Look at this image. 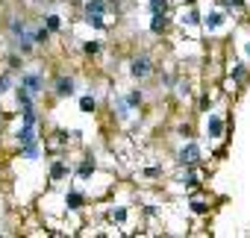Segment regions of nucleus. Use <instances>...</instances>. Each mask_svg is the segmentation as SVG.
Returning a JSON list of instances; mask_svg holds the SVG:
<instances>
[{"mask_svg":"<svg viewBox=\"0 0 250 238\" xmlns=\"http://www.w3.org/2000/svg\"><path fill=\"white\" fill-rule=\"evenodd\" d=\"M83 12H85V21H88L94 30H106V24H103V15H106V0H85Z\"/></svg>","mask_w":250,"mask_h":238,"instance_id":"1","label":"nucleus"},{"mask_svg":"<svg viewBox=\"0 0 250 238\" xmlns=\"http://www.w3.org/2000/svg\"><path fill=\"white\" fill-rule=\"evenodd\" d=\"M18 85H24L33 97H36V94H42V91H44V71H21Z\"/></svg>","mask_w":250,"mask_h":238,"instance_id":"2","label":"nucleus"},{"mask_svg":"<svg viewBox=\"0 0 250 238\" xmlns=\"http://www.w3.org/2000/svg\"><path fill=\"white\" fill-rule=\"evenodd\" d=\"M177 162H180L183 168H194V165L200 162V147H197L194 141L183 144V147H180V153H177Z\"/></svg>","mask_w":250,"mask_h":238,"instance_id":"3","label":"nucleus"},{"mask_svg":"<svg viewBox=\"0 0 250 238\" xmlns=\"http://www.w3.org/2000/svg\"><path fill=\"white\" fill-rule=\"evenodd\" d=\"M150 71H153L150 56H136V59H133V65H130V74H133L136 79H147V77H150Z\"/></svg>","mask_w":250,"mask_h":238,"instance_id":"4","label":"nucleus"},{"mask_svg":"<svg viewBox=\"0 0 250 238\" xmlns=\"http://www.w3.org/2000/svg\"><path fill=\"white\" fill-rule=\"evenodd\" d=\"M224 130H227L224 118H221L218 112H209V118H206V133H209V139H221Z\"/></svg>","mask_w":250,"mask_h":238,"instance_id":"5","label":"nucleus"},{"mask_svg":"<svg viewBox=\"0 0 250 238\" xmlns=\"http://www.w3.org/2000/svg\"><path fill=\"white\" fill-rule=\"evenodd\" d=\"M74 91H77V82H74L71 77H59V79L53 82V94H56V97H71Z\"/></svg>","mask_w":250,"mask_h":238,"instance_id":"6","label":"nucleus"},{"mask_svg":"<svg viewBox=\"0 0 250 238\" xmlns=\"http://www.w3.org/2000/svg\"><path fill=\"white\" fill-rule=\"evenodd\" d=\"M94 168H97V162H94V156L88 153V156H83V162L77 165V177H80V179H88V177L94 174Z\"/></svg>","mask_w":250,"mask_h":238,"instance_id":"7","label":"nucleus"},{"mask_svg":"<svg viewBox=\"0 0 250 238\" xmlns=\"http://www.w3.org/2000/svg\"><path fill=\"white\" fill-rule=\"evenodd\" d=\"M168 24H171V21H168V15H165V12H153V18H150V33H153V36H159V33H165V30H168Z\"/></svg>","mask_w":250,"mask_h":238,"instance_id":"8","label":"nucleus"},{"mask_svg":"<svg viewBox=\"0 0 250 238\" xmlns=\"http://www.w3.org/2000/svg\"><path fill=\"white\" fill-rule=\"evenodd\" d=\"M112 106H115V115H118V121H130V112H133V109H130V103L124 100L121 94L112 100Z\"/></svg>","mask_w":250,"mask_h":238,"instance_id":"9","label":"nucleus"},{"mask_svg":"<svg viewBox=\"0 0 250 238\" xmlns=\"http://www.w3.org/2000/svg\"><path fill=\"white\" fill-rule=\"evenodd\" d=\"M21 156H24V159H30V162H36V159L42 156V144H39V139H36V141L21 144Z\"/></svg>","mask_w":250,"mask_h":238,"instance_id":"10","label":"nucleus"},{"mask_svg":"<svg viewBox=\"0 0 250 238\" xmlns=\"http://www.w3.org/2000/svg\"><path fill=\"white\" fill-rule=\"evenodd\" d=\"M203 27H206L209 33L221 30V27H224V12H209V15L203 18Z\"/></svg>","mask_w":250,"mask_h":238,"instance_id":"11","label":"nucleus"},{"mask_svg":"<svg viewBox=\"0 0 250 238\" xmlns=\"http://www.w3.org/2000/svg\"><path fill=\"white\" fill-rule=\"evenodd\" d=\"M71 174V168H68V162H62V159H56L53 165H50V179L53 182H59L62 177H68Z\"/></svg>","mask_w":250,"mask_h":238,"instance_id":"12","label":"nucleus"},{"mask_svg":"<svg viewBox=\"0 0 250 238\" xmlns=\"http://www.w3.org/2000/svg\"><path fill=\"white\" fill-rule=\"evenodd\" d=\"M83 203H85V197H83L80 191H74V188H71V191L65 194V206H68L71 212H77V209H83Z\"/></svg>","mask_w":250,"mask_h":238,"instance_id":"13","label":"nucleus"},{"mask_svg":"<svg viewBox=\"0 0 250 238\" xmlns=\"http://www.w3.org/2000/svg\"><path fill=\"white\" fill-rule=\"evenodd\" d=\"M30 39H33V44H47L50 41V30L47 27H36V30H30Z\"/></svg>","mask_w":250,"mask_h":238,"instance_id":"14","label":"nucleus"},{"mask_svg":"<svg viewBox=\"0 0 250 238\" xmlns=\"http://www.w3.org/2000/svg\"><path fill=\"white\" fill-rule=\"evenodd\" d=\"M15 139H18L21 144H27V141H36L39 136H36V127H27V124H21V130L15 133Z\"/></svg>","mask_w":250,"mask_h":238,"instance_id":"15","label":"nucleus"},{"mask_svg":"<svg viewBox=\"0 0 250 238\" xmlns=\"http://www.w3.org/2000/svg\"><path fill=\"white\" fill-rule=\"evenodd\" d=\"M15 100H18V106H21V109L33 106V94H30V91H27L24 85H18V88H15Z\"/></svg>","mask_w":250,"mask_h":238,"instance_id":"16","label":"nucleus"},{"mask_svg":"<svg viewBox=\"0 0 250 238\" xmlns=\"http://www.w3.org/2000/svg\"><path fill=\"white\" fill-rule=\"evenodd\" d=\"M21 118H24V124H27V127H39V112H36L33 106L21 109Z\"/></svg>","mask_w":250,"mask_h":238,"instance_id":"17","label":"nucleus"},{"mask_svg":"<svg viewBox=\"0 0 250 238\" xmlns=\"http://www.w3.org/2000/svg\"><path fill=\"white\" fill-rule=\"evenodd\" d=\"M44 27H47L50 33H59V30H62V18H59L56 12H50V15H44Z\"/></svg>","mask_w":250,"mask_h":238,"instance_id":"18","label":"nucleus"},{"mask_svg":"<svg viewBox=\"0 0 250 238\" xmlns=\"http://www.w3.org/2000/svg\"><path fill=\"white\" fill-rule=\"evenodd\" d=\"M6 27H9V33H12V39H15V36H21V33H27V24H24L21 18H9V21H6Z\"/></svg>","mask_w":250,"mask_h":238,"instance_id":"19","label":"nucleus"},{"mask_svg":"<svg viewBox=\"0 0 250 238\" xmlns=\"http://www.w3.org/2000/svg\"><path fill=\"white\" fill-rule=\"evenodd\" d=\"M124 100L130 103V109H139V106H142V100H145V94H142V88H133V91H130L127 97H124Z\"/></svg>","mask_w":250,"mask_h":238,"instance_id":"20","label":"nucleus"},{"mask_svg":"<svg viewBox=\"0 0 250 238\" xmlns=\"http://www.w3.org/2000/svg\"><path fill=\"white\" fill-rule=\"evenodd\" d=\"M80 109H83V112H88V115H91V112H94V109H97V100H94V97H91V94H83V97H80Z\"/></svg>","mask_w":250,"mask_h":238,"instance_id":"21","label":"nucleus"},{"mask_svg":"<svg viewBox=\"0 0 250 238\" xmlns=\"http://www.w3.org/2000/svg\"><path fill=\"white\" fill-rule=\"evenodd\" d=\"M12 88V71H6V74H0V97H3L6 91Z\"/></svg>","mask_w":250,"mask_h":238,"instance_id":"22","label":"nucleus"},{"mask_svg":"<svg viewBox=\"0 0 250 238\" xmlns=\"http://www.w3.org/2000/svg\"><path fill=\"white\" fill-rule=\"evenodd\" d=\"M147 9H150V15L153 12H168V0H147Z\"/></svg>","mask_w":250,"mask_h":238,"instance_id":"23","label":"nucleus"},{"mask_svg":"<svg viewBox=\"0 0 250 238\" xmlns=\"http://www.w3.org/2000/svg\"><path fill=\"white\" fill-rule=\"evenodd\" d=\"M180 21H183V24H188V27H194V24H200V12H197V9H191V12H186Z\"/></svg>","mask_w":250,"mask_h":238,"instance_id":"24","label":"nucleus"},{"mask_svg":"<svg viewBox=\"0 0 250 238\" xmlns=\"http://www.w3.org/2000/svg\"><path fill=\"white\" fill-rule=\"evenodd\" d=\"M180 182H183L186 188H191V185H197V177H194V171H186V174L180 177Z\"/></svg>","mask_w":250,"mask_h":238,"instance_id":"25","label":"nucleus"},{"mask_svg":"<svg viewBox=\"0 0 250 238\" xmlns=\"http://www.w3.org/2000/svg\"><path fill=\"white\" fill-rule=\"evenodd\" d=\"M83 50H85L88 56H94V53H100V41H85V44H83Z\"/></svg>","mask_w":250,"mask_h":238,"instance_id":"26","label":"nucleus"},{"mask_svg":"<svg viewBox=\"0 0 250 238\" xmlns=\"http://www.w3.org/2000/svg\"><path fill=\"white\" fill-rule=\"evenodd\" d=\"M112 220L124 223V220H127V209H112Z\"/></svg>","mask_w":250,"mask_h":238,"instance_id":"27","label":"nucleus"},{"mask_svg":"<svg viewBox=\"0 0 250 238\" xmlns=\"http://www.w3.org/2000/svg\"><path fill=\"white\" fill-rule=\"evenodd\" d=\"M191 209H194L197 215H206V212H209V206H206V203H200V200H194V203H191Z\"/></svg>","mask_w":250,"mask_h":238,"instance_id":"28","label":"nucleus"},{"mask_svg":"<svg viewBox=\"0 0 250 238\" xmlns=\"http://www.w3.org/2000/svg\"><path fill=\"white\" fill-rule=\"evenodd\" d=\"M232 79H238V82L244 79V65H235V68H232Z\"/></svg>","mask_w":250,"mask_h":238,"instance_id":"29","label":"nucleus"},{"mask_svg":"<svg viewBox=\"0 0 250 238\" xmlns=\"http://www.w3.org/2000/svg\"><path fill=\"white\" fill-rule=\"evenodd\" d=\"M21 68V56H9V71H18Z\"/></svg>","mask_w":250,"mask_h":238,"instance_id":"30","label":"nucleus"},{"mask_svg":"<svg viewBox=\"0 0 250 238\" xmlns=\"http://www.w3.org/2000/svg\"><path fill=\"white\" fill-rule=\"evenodd\" d=\"M177 94H180V97H188V85L180 82V85H177Z\"/></svg>","mask_w":250,"mask_h":238,"instance_id":"31","label":"nucleus"},{"mask_svg":"<svg viewBox=\"0 0 250 238\" xmlns=\"http://www.w3.org/2000/svg\"><path fill=\"white\" fill-rule=\"evenodd\" d=\"M56 141H59V144H65V141H68V133H65V130H59V133H56Z\"/></svg>","mask_w":250,"mask_h":238,"instance_id":"32","label":"nucleus"},{"mask_svg":"<svg viewBox=\"0 0 250 238\" xmlns=\"http://www.w3.org/2000/svg\"><path fill=\"white\" fill-rule=\"evenodd\" d=\"M247 56H250V41H247Z\"/></svg>","mask_w":250,"mask_h":238,"instance_id":"33","label":"nucleus"}]
</instances>
